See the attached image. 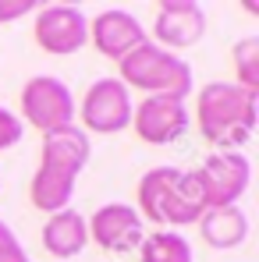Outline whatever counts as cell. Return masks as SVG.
I'll return each instance as SVG.
<instances>
[{"mask_svg": "<svg viewBox=\"0 0 259 262\" xmlns=\"http://www.w3.org/2000/svg\"><path fill=\"white\" fill-rule=\"evenodd\" d=\"M89 152H92L89 135L78 124L43 135L39 167H36V177L29 184V199L39 213L50 216V213H61L71 206V195H75L78 174L89 163Z\"/></svg>", "mask_w": 259, "mask_h": 262, "instance_id": "6da1fadb", "label": "cell"}, {"mask_svg": "<svg viewBox=\"0 0 259 262\" xmlns=\"http://www.w3.org/2000/svg\"><path fill=\"white\" fill-rule=\"evenodd\" d=\"M195 117L203 138L216 145V152H238L259 121V96L245 92L234 82H210L199 89Z\"/></svg>", "mask_w": 259, "mask_h": 262, "instance_id": "7a4b0ae2", "label": "cell"}, {"mask_svg": "<svg viewBox=\"0 0 259 262\" xmlns=\"http://www.w3.org/2000/svg\"><path fill=\"white\" fill-rule=\"evenodd\" d=\"M117 82L128 92L135 89V92H146V96L177 99V103H185L192 85H195L188 60H181L177 53L156 46L153 39H146L138 50H131L128 57L117 64Z\"/></svg>", "mask_w": 259, "mask_h": 262, "instance_id": "3957f363", "label": "cell"}, {"mask_svg": "<svg viewBox=\"0 0 259 262\" xmlns=\"http://www.w3.org/2000/svg\"><path fill=\"white\" fill-rule=\"evenodd\" d=\"M22 124H32L36 131H61L75 124V96L53 75H36L22 85Z\"/></svg>", "mask_w": 259, "mask_h": 262, "instance_id": "277c9868", "label": "cell"}, {"mask_svg": "<svg viewBox=\"0 0 259 262\" xmlns=\"http://www.w3.org/2000/svg\"><path fill=\"white\" fill-rule=\"evenodd\" d=\"M75 117L82 121V131L117 135L131 128V92L117 78H96L75 106Z\"/></svg>", "mask_w": 259, "mask_h": 262, "instance_id": "5b68a950", "label": "cell"}, {"mask_svg": "<svg viewBox=\"0 0 259 262\" xmlns=\"http://www.w3.org/2000/svg\"><path fill=\"white\" fill-rule=\"evenodd\" d=\"M32 39L43 53L71 57L89 43V18L75 4H43L32 21Z\"/></svg>", "mask_w": 259, "mask_h": 262, "instance_id": "8992f818", "label": "cell"}, {"mask_svg": "<svg viewBox=\"0 0 259 262\" xmlns=\"http://www.w3.org/2000/svg\"><path fill=\"white\" fill-rule=\"evenodd\" d=\"M203 195H206V209H220V206H238L242 195L249 191L252 181V163L245 152H213L206 156L203 167H195Z\"/></svg>", "mask_w": 259, "mask_h": 262, "instance_id": "52a82bcc", "label": "cell"}, {"mask_svg": "<svg viewBox=\"0 0 259 262\" xmlns=\"http://www.w3.org/2000/svg\"><path fill=\"white\" fill-rule=\"evenodd\" d=\"M89 227V241H96L103 252L125 255V252H138L142 237H146V223L135 213V206L125 202H107L99 206L92 216L86 220Z\"/></svg>", "mask_w": 259, "mask_h": 262, "instance_id": "ba28073f", "label": "cell"}, {"mask_svg": "<svg viewBox=\"0 0 259 262\" xmlns=\"http://www.w3.org/2000/svg\"><path fill=\"white\" fill-rule=\"evenodd\" d=\"M146 39H149L146 25L125 7H107V11H99L89 21V43L96 46L107 60H117V64L128 57L131 50H138Z\"/></svg>", "mask_w": 259, "mask_h": 262, "instance_id": "9c48e42d", "label": "cell"}, {"mask_svg": "<svg viewBox=\"0 0 259 262\" xmlns=\"http://www.w3.org/2000/svg\"><path fill=\"white\" fill-rule=\"evenodd\" d=\"M206 36V11L195 0H164L153 21V43L164 50H188Z\"/></svg>", "mask_w": 259, "mask_h": 262, "instance_id": "30bf717a", "label": "cell"}, {"mask_svg": "<svg viewBox=\"0 0 259 262\" xmlns=\"http://www.w3.org/2000/svg\"><path fill=\"white\" fill-rule=\"evenodd\" d=\"M131 128L146 145H171L188 128V110L177 99L146 96L138 106H131Z\"/></svg>", "mask_w": 259, "mask_h": 262, "instance_id": "8fae6325", "label": "cell"}, {"mask_svg": "<svg viewBox=\"0 0 259 262\" xmlns=\"http://www.w3.org/2000/svg\"><path fill=\"white\" fill-rule=\"evenodd\" d=\"M89 245V227L86 216L78 209H61V213H50L43 223V248L53 259H75L82 248Z\"/></svg>", "mask_w": 259, "mask_h": 262, "instance_id": "7c38bea8", "label": "cell"}, {"mask_svg": "<svg viewBox=\"0 0 259 262\" xmlns=\"http://www.w3.org/2000/svg\"><path fill=\"white\" fill-rule=\"evenodd\" d=\"M203 213H206V195H203L199 174L195 170H181L171 188V195H167V206H164V227L167 230L192 227V223H199Z\"/></svg>", "mask_w": 259, "mask_h": 262, "instance_id": "4fadbf2b", "label": "cell"}, {"mask_svg": "<svg viewBox=\"0 0 259 262\" xmlns=\"http://www.w3.org/2000/svg\"><path fill=\"white\" fill-rule=\"evenodd\" d=\"M199 230H203V241L210 248H238L245 237H249V216L242 206H220V209H206L199 216Z\"/></svg>", "mask_w": 259, "mask_h": 262, "instance_id": "5bb4252c", "label": "cell"}, {"mask_svg": "<svg viewBox=\"0 0 259 262\" xmlns=\"http://www.w3.org/2000/svg\"><path fill=\"white\" fill-rule=\"evenodd\" d=\"M177 167H153L146 170L138 188H135V213L142 216V223H156V230L164 227V206H167V195H171L174 181H177Z\"/></svg>", "mask_w": 259, "mask_h": 262, "instance_id": "9a60e30c", "label": "cell"}, {"mask_svg": "<svg viewBox=\"0 0 259 262\" xmlns=\"http://www.w3.org/2000/svg\"><path fill=\"white\" fill-rule=\"evenodd\" d=\"M138 259L142 262H192V245H188L185 234L160 227V230H153V234L142 237Z\"/></svg>", "mask_w": 259, "mask_h": 262, "instance_id": "2e32d148", "label": "cell"}, {"mask_svg": "<svg viewBox=\"0 0 259 262\" xmlns=\"http://www.w3.org/2000/svg\"><path fill=\"white\" fill-rule=\"evenodd\" d=\"M234 85L259 96V36L234 43Z\"/></svg>", "mask_w": 259, "mask_h": 262, "instance_id": "e0dca14e", "label": "cell"}, {"mask_svg": "<svg viewBox=\"0 0 259 262\" xmlns=\"http://www.w3.org/2000/svg\"><path fill=\"white\" fill-rule=\"evenodd\" d=\"M22 135H25L22 117H18L14 110L0 106V152H4V149H11V145H18V142H22Z\"/></svg>", "mask_w": 259, "mask_h": 262, "instance_id": "ac0fdd59", "label": "cell"}, {"mask_svg": "<svg viewBox=\"0 0 259 262\" xmlns=\"http://www.w3.org/2000/svg\"><path fill=\"white\" fill-rule=\"evenodd\" d=\"M0 262H32L29 259V252L22 248V241H18V234L0 220Z\"/></svg>", "mask_w": 259, "mask_h": 262, "instance_id": "d6986e66", "label": "cell"}, {"mask_svg": "<svg viewBox=\"0 0 259 262\" xmlns=\"http://www.w3.org/2000/svg\"><path fill=\"white\" fill-rule=\"evenodd\" d=\"M32 7H39V4H36V0H0V25L32 14Z\"/></svg>", "mask_w": 259, "mask_h": 262, "instance_id": "ffe728a7", "label": "cell"}]
</instances>
